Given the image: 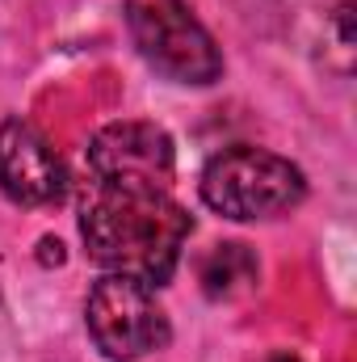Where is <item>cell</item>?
I'll list each match as a JSON object with an SVG mask.
<instances>
[{
  "instance_id": "obj_2",
  "label": "cell",
  "mask_w": 357,
  "mask_h": 362,
  "mask_svg": "<svg viewBox=\"0 0 357 362\" xmlns=\"http://www.w3.org/2000/svg\"><path fill=\"white\" fill-rule=\"evenodd\" d=\"M198 189H202V202L210 211H219L223 219L253 223V219L290 215L307 198V177L294 160H286L277 152L236 144L206 160Z\"/></svg>"
},
{
  "instance_id": "obj_4",
  "label": "cell",
  "mask_w": 357,
  "mask_h": 362,
  "mask_svg": "<svg viewBox=\"0 0 357 362\" xmlns=\"http://www.w3.org/2000/svg\"><path fill=\"white\" fill-rule=\"evenodd\" d=\"M85 325L92 346L109 362H135L152 350H164L173 337L169 312L160 308L156 291L122 274H105L101 282H92L85 299Z\"/></svg>"
},
{
  "instance_id": "obj_3",
  "label": "cell",
  "mask_w": 357,
  "mask_h": 362,
  "mask_svg": "<svg viewBox=\"0 0 357 362\" xmlns=\"http://www.w3.org/2000/svg\"><path fill=\"white\" fill-rule=\"evenodd\" d=\"M131 42L173 85L206 89L223 76V51L198 21L189 0H122Z\"/></svg>"
},
{
  "instance_id": "obj_5",
  "label": "cell",
  "mask_w": 357,
  "mask_h": 362,
  "mask_svg": "<svg viewBox=\"0 0 357 362\" xmlns=\"http://www.w3.org/2000/svg\"><path fill=\"white\" fill-rule=\"evenodd\" d=\"M85 169L97 185H143L169 189L177 173L173 135L147 118L105 122L85 148Z\"/></svg>"
},
{
  "instance_id": "obj_7",
  "label": "cell",
  "mask_w": 357,
  "mask_h": 362,
  "mask_svg": "<svg viewBox=\"0 0 357 362\" xmlns=\"http://www.w3.org/2000/svg\"><path fill=\"white\" fill-rule=\"evenodd\" d=\"M202 291H206V299H240V295H248V291H257V282H261V262H257V253L248 249V245H240V240H227V245H214L206 257H202Z\"/></svg>"
},
{
  "instance_id": "obj_1",
  "label": "cell",
  "mask_w": 357,
  "mask_h": 362,
  "mask_svg": "<svg viewBox=\"0 0 357 362\" xmlns=\"http://www.w3.org/2000/svg\"><path fill=\"white\" fill-rule=\"evenodd\" d=\"M193 232L189 211L169 189L97 185L89 181L80 202V236L89 257L109 274L143 286H164L177 274L181 249Z\"/></svg>"
},
{
  "instance_id": "obj_6",
  "label": "cell",
  "mask_w": 357,
  "mask_h": 362,
  "mask_svg": "<svg viewBox=\"0 0 357 362\" xmlns=\"http://www.w3.org/2000/svg\"><path fill=\"white\" fill-rule=\"evenodd\" d=\"M0 189L17 206H55L68 194V169L59 152L25 118L0 122Z\"/></svg>"
}]
</instances>
